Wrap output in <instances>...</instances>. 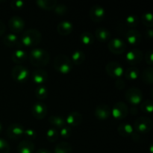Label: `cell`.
<instances>
[{
	"instance_id": "e0dca14e",
	"label": "cell",
	"mask_w": 153,
	"mask_h": 153,
	"mask_svg": "<svg viewBox=\"0 0 153 153\" xmlns=\"http://www.w3.org/2000/svg\"><path fill=\"white\" fill-rule=\"evenodd\" d=\"M83 120V117L82 114L78 111H72L68 114L65 119L66 123L69 126H78L82 123Z\"/></svg>"
},
{
	"instance_id": "8d00e7d4",
	"label": "cell",
	"mask_w": 153,
	"mask_h": 153,
	"mask_svg": "<svg viewBox=\"0 0 153 153\" xmlns=\"http://www.w3.org/2000/svg\"><path fill=\"white\" fill-rule=\"evenodd\" d=\"M54 10L57 14L64 15L67 12V7L66 6V4H62V3H57Z\"/></svg>"
},
{
	"instance_id": "9a60e30c",
	"label": "cell",
	"mask_w": 153,
	"mask_h": 153,
	"mask_svg": "<svg viewBox=\"0 0 153 153\" xmlns=\"http://www.w3.org/2000/svg\"><path fill=\"white\" fill-rule=\"evenodd\" d=\"M111 109L105 103H100L96 107L94 114L100 120H106L111 116Z\"/></svg>"
},
{
	"instance_id": "52a82bcc",
	"label": "cell",
	"mask_w": 153,
	"mask_h": 153,
	"mask_svg": "<svg viewBox=\"0 0 153 153\" xmlns=\"http://www.w3.org/2000/svg\"><path fill=\"white\" fill-rule=\"evenodd\" d=\"M117 132L122 137H131L134 140H137V139L140 138L139 134L134 131L133 126L127 123H123L119 125V126L117 127Z\"/></svg>"
},
{
	"instance_id": "2e32d148",
	"label": "cell",
	"mask_w": 153,
	"mask_h": 153,
	"mask_svg": "<svg viewBox=\"0 0 153 153\" xmlns=\"http://www.w3.org/2000/svg\"><path fill=\"white\" fill-rule=\"evenodd\" d=\"M31 112L34 117L37 120H42L46 116L47 106L42 102H36L31 108Z\"/></svg>"
},
{
	"instance_id": "277c9868",
	"label": "cell",
	"mask_w": 153,
	"mask_h": 153,
	"mask_svg": "<svg viewBox=\"0 0 153 153\" xmlns=\"http://www.w3.org/2000/svg\"><path fill=\"white\" fill-rule=\"evenodd\" d=\"M152 121L150 118L147 117H140L134 121L133 127L137 133L144 134L149 132L152 130Z\"/></svg>"
},
{
	"instance_id": "4fadbf2b",
	"label": "cell",
	"mask_w": 153,
	"mask_h": 153,
	"mask_svg": "<svg viewBox=\"0 0 153 153\" xmlns=\"http://www.w3.org/2000/svg\"><path fill=\"white\" fill-rule=\"evenodd\" d=\"M89 15L94 22H101L105 16V9L100 4H94L90 9Z\"/></svg>"
},
{
	"instance_id": "cb8c5ba5",
	"label": "cell",
	"mask_w": 153,
	"mask_h": 153,
	"mask_svg": "<svg viewBox=\"0 0 153 153\" xmlns=\"http://www.w3.org/2000/svg\"><path fill=\"white\" fill-rule=\"evenodd\" d=\"M2 42L7 47H13L19 43V38L16 34L11 32L3 37Z\"/></svg>"
},
{
	"instance_id": "ba28073f",
	"label": "cell",
	"mask_w": 153,
	"mask_h": 153,
	"mask_svg": "<svg viewBox=\"0 0 153 153\" xmlns=\"http://www.w3.org/2000/svg\"><path fill=\"white\" fill-rule=\"evenodd\" d=\"M125 97L127 101L133 105L140 104L143 100V93L139 88L132 87L126 90Z\"/></svg>"
},
{
	"instance_id": "7bdbcfd3",
	"label": "cell",
	"mask_w": 153,
	"mask_h": 153,
	"mask_svg": "<svg viewBox=\"0 0 153 153\" xmlns=\"http://www.w3.org/2000/svg\"><path fill=\"white\" fill-rule=\"evenodd\" d=\"M125 82H124V80H123L122 78H121V79H117L116 82H115V86H116V88L119 90L123 89V88H125Z\"/></svg>"
},
{
	"instance_id": "ffe728a7",
	"label": "cell",
	"mask_w": 153,
	"mask_h": 153,
	"mask_svg": "<svg viewBox=\"0 0 153 153\" xmlns=\"http://www.w3.org/2000/svg\"><path fill=\"white\" fill-rule=\"evenodd\" d=\"M73 24L70 21L63 20L58 23L57 26V31L61 35H69L73 30Z\"/></svg>"
},
{
	"instance_id": "83f0119b",
	"label": "cell",
	"mask_w": 153,
	"mask_h": 153,
	"mask_svg": "<svg viewBox=\"0 0 153 153\" xmlns=\"http://www.w3.org/2000/svg\"><path fill=\"white\" fill-rule=\"evenodd\" d=\"M57 3L58 2L55 0H37L36 1V4L39 7L47 10L55 8Z\"/></svg>"
},
{
	"instance_id": "b9f144b4",
	"label": "cell",
	"mask_w": 153,
	"mask_h": 153,
	"mask_svg": "<svg viewBox=\"0 0 153 153\" xmlns=\"http://www.w3.org/2000/svg\"><path fill=\"white\" fill-rule=\"evenodd\" d=\"M152 55H153V51L152 49H149L146 52V55H145V60L146 62L149 64V66H152L153 64V59H152Z\"/></svg>"
},
{
	"instance_id": "d590c367",
	"label": "cell",
	"mask_w": 153,
	"mask_h": 153,
	"mask_svg": "<svg viewBox=\"0 0 153 153\" xmlns=\"http://www.w3.org/2000/svg\"><path fill=\"white\" fill-rule=\"evenodd\" d=\"M126 23L130 27H136L139 23V18L137 15H129L126 18Z\"/></svg>"
},
{
	"instance_id": "484cf974",
	"label": "cell",
	"mask_w": 153,
	"mask_h": 153,
	"mask_svg": "<svg viewBox=\"0 0 153 153\" xmlns=\"http://www.w3.org/2000/svg\"><path fill=\"white\" fill-rule=\"evenodd\" d=\"M55 153H73V147L68 142L61 141L55 146Z\"/></svg>"
},
{
	"instance_id": "8992f818",
	"label": "cell",
	"mask_w": 153,
	"mask_h": 153,
	"mask_svg": "<svg viewBox=\"0 0 153 153\" xmlns=\"http://www.w3.org/2000/svg\"><path fill=\"white\" fill-rule=\"evenodd\" d=\"M111 109V115H112V117L117 120H123L128 114V107L123 102H116Z\"/></svg>"
},
{
	"instance_id": "3957f363",
	"label": "cell",
	"mask_w": 153,
	"mask_h": 153,
	"mask_svg": "<svg viewBox=\"0 0 153 153\" xmlns=\"http://www.w3.org/2000/svg\"><path fill=\"white\" fill-rule=\"evenodd\" d=\"M73 63L70 58L64 54L57 55L53 61V67L56 71L62 74L70 73L73 69Z\"/></svg>"
},
{
	"instance_id": "6da1fadb",
	"label": "cell",
	"mask_w": 153,
	"mask_h": 153,
	"mask_svg": "<svg viewBox=\"0 0 153 153\" xmlns=\"http://www.w3.org/2000/svg\"><path fill=\"white\" fill-rule=\"evenodd\" d=\"M30 63L35 67H45L50 60V55L43 48H33L28 55Z\"/></svg>"
},
{
	"instance_id": "8fae6325",
	"label": "cell",
	"mask_w": 153,
	"mask_h": 153,
	"mask_svg": "<svg viewBox=\"0 0 153 153\" xmlns=\"http://www.w3.org/2000/svg\"><path fill=\"white\" fill-rule=\"evenodd\" d=\"M25 21L21 16H13L8 20V26L12 33H20L25 28Z\"/></svg>"
},
{
	"instance_id": "74e56055",
	"label": "cell",
	"mask_w": 153,
	"mask_h": 153,
	"mask_svg": "<svg viewBox=\"0 0 153 153\" xmlns=\"http://www.w3.org/2000/svg\"><path fill=\"white\" fill-rule=\"evenodd\" d=\"M71 134H72L71 127L66 125L65 126L62 127V128H61L59 135H61V137H64V138H69V137L71 136Z\"/></svg>"
},
{
	"instance_id": "ee69618b",
	"label": "cell",
	"mask_w": 153,
	"mask_h": 153,
	"mask_svg": "<svg viewBox=\"0 0 153 153\" xmlns=\"http://www.w3.org/2000/svg\"><path fill=\"white\" fill-rule=\"evenodd\" d=\"M5 31H6L5 25H4V23L2 22V21L0 20V37L2 36L3 34L5 33Z\"/></svg>"
},
{
	"instance_id": "60d3db41",
	"label": "cell",
	"mask_w": 153,
	"mask_h": 153,
	"mask_svg": "<svg viewBox=\"0 0 153 153\" xmlns=\"http://www.w3.org/2000/svg\"><path fill=\"white\" fill-rule=\"evenodd\" d=\"M24 135L28 139H35L37 137V131L32 128H28L24 131Z\"/></svg>"
},
{
	"instance_id": "4dcf8cb0",
	"label": "cell",
	"mask_w": 153,
	"mask_h": 153,
	"mask_svg": "<svg viewBox=\"0 0 153 153\" xmlns=\"http://www.w3.org/2000/svg\"><path fill=\"white\" fill-rule=\"evenodd\" d=\"M80 40L83 44L91 45L94 43V36L90 31H84L81 34Z\"/></svg>"
},
{
	"instance_id": "30bf717a",
	"label": "cell",
	"mask_w": 153,
	"mask_h": 153,
	"mask_svg": "<svg viewBox=\"0 0 153 153\" xmlns=\"http://www.w3.org/2000/svg\"><path fill=\"white\" fill-rule=\"evenodd\" d=\"M108 49L112 53L120 55L125 52L126 49V44L122 39L119 37H114L109 40Z\"/></svg>"
},
{
	"instance_id": "1f68e13d",
	"label": "cell",
	"mask_w": 153,
	"mask_h": 153,
	"mask_svg": "<svg viewBox=\"0 0 153 153\" xmlns=\"http://www.w3.org/2000/svg\"><path fill=\"white\" fill-rule=\"evenodd\" d=\"M35 96L38 100H43L47 97L48 89L44 85H39L35 90Z\"/></svg>"
},
{
	"instance_id": "ab89813d",
	"label": "cell",
	"mask_w": 153,
	"mask_h": 153,
	"mask_svg": "<svg viewBox=\"0 0 153 153\" xmlns=\"http://www.w3.org/2000/svg\"><path fill=\"white\" fill-rule=\"evenodd\" d=\"M25 6V1L22 0H13L10 2V7L14 10H19Z\"/></svg>"
},
{
	"instance_id": "d4e9b609",
	"label": "cell",
	"mask_w": 153,
	"mask_h": 153,
	"mask_svg": "<svg viewBox=\"0 0 153 153\" xmlns=\"http://www.w3.org/2000/svg\"><path fill=\"white\" fill-rule=\"evenodd\" d=\"M85 58H86V55H85V52L82 50H78L74 51L71 55V60L73 64H76V65H80L82 63L85 61Z\"/></svg>"
},
{
	"instance_id": "e575fe53",
	"label": "cell",
	"mask_w": 153,
	"mask_h": 153,
	"mask_svg": "<svg viewBox=\"0 0 153 153\" xmlns=\"http://www.w3.org/2000/svg\"><path fill=\"white\" fill-rule=\"evenodd\" d=\"M140 109L143 112L146 114H152L153 110V103L151 100H145L142 102L140 106Z\"/></svg>"
},
{
	"instance_id": "bcb514c9",
	"label": "cell",
	"mask_w": 153,
	"mask_h": 153,
	"mask_svg": "<svg viewBox=\"0 0 153 153\" xmlns=\"http://www.w3.org/2000/svg\"><path fill=\"white\" fill-rule=\"evenodd\" d=\"M35 153H52V152H51L49 149H45V148H41V149L37 150V152Z\"/></svg>"
},
{
	"instance_id": "4316f807",
	"label": "cell",
	"mask_w": 153,
	"mask_h": 153,
	"mask_svg": "<svg viewBox=\"0 0 153 153\" xmlns=\"http://www.w3.org/2000/svg\"><path fill=\"white\" fill-rule=\"evenodd\" d=\"M141 79L146 85H152L153 83V68L152 66H149L142 72Z\"/></svg>"
},
{
	"instance_id": "44dd1931",
	"label": "cell",
	"mask_w": 153,
	"mask_h": 153,
	"mask_svg": "<svg viewBox=\"0 0 153 153\" xmlns=\"http://www.w3.org/2000/svg\"><path fill=\"white\" fill-rule=\"evenodd\" d=\"M34 149L35 145L30 140H22L17 145L18 153H34Z\"/></svg>"
},
{
	"instance_id": "5bb4252c",
	"label": "cell",
	"mask_w": 153,
	"mask_h": 153,
	"mask_svg": "<svg viewBox=\"0 0 153 153\" xmlns=\"http://www.w3.org/2000/svg\"><path fill=\"white\" fill-rule=\"evenodd\" d=\"M23 126L19 123H12L6 130V135L10 139H18L24 134Z\"/></svg>"
},
{
	"instance_id": "7402d4cb",
	"label": "cell",
	"mask_w": 153,
	"mask_h": 153,
	"mask_svg": "<svg viewBox=\"0 0 153 153\" xmlns=\"http://www.w3.org/2000/svg\"><path fill=\"white\" fill-rule=\"evenodd\" d=\"M95 37H97L99 41L105 43V42H108L110 40L111 37V34L107 28L101 27V28H98L96 29Z\"/></svg>"
},
{
	"instance_id": "836d02e7",
	"label": "cell",
	"mask_w": 153,
	"mask_h": 153,
	"mask_svg": "<svg viewBox=\"0 0 153 153\" xmlns=\"http://www.w3.org/2000/svg\"><path fill=\"white\" fill-rule=\"evenodd\" d=\"M141 21L143 24L149 28L153 26V15L151 12H145L141 16Z\"/></svg>"
},
{
	"instance_id": "5b68a950",
	"label": "cell",
	"mask_w": 153,
	"mask_h": 153,
	"mask_svg": "<svg viewBox=\"0 0 153 153\" xmlns=\"http://www.w3.org/2000/svg\"><path fill=\"white\" fill-rule=\"evenodd\" d=\"M107 74L113 79H121L123 76L125 70L123 67L116 61H110L105 66Z\"/></svg>"
},
{
	"instance_id": "f35d334b",
	"label": "cell",
	"mask_w": 153,
	"mask_h": 153,
	"mask_svg": "<svg viewBox=\"0 0 153 153\" xmlns=\"http://www.w3.org/2000/svg\"><path fill=\"white\" fill-rule=\"evenodd\" d=\"M10 149V146L7 140L0 138V153H9Z\"/></svg>"
},
{
	"instance_id": "f6af8a7d",
	"label": "cell",
	"mask_w": 153,
	"mask_h": 153,
	"mask_svg": "<svg viewBox=\"0 0 153 153\" xmlns=\"http://www.w3.org/2000/svg\"><path fill=\"white\" fill-rule=\"evenodd\" d=\"M146 36H147V37H149V38H152V36H153L152 28H149V29L146 30Z\"/></svg>"
},
{
	"instance_id": "ac0fdd59",
	"label": "cell",
	"mask_w": 153,
	"mask_h": 153,
	"mask_svg": "<svg viewBox=\"0 0 153 153\" xmlns=\"http://www.w3.org/2000/svg\"><path fill=\"white\" fill-rule=\"evenodd\" d=\"M48 79V73L42 69L35 70L32 73V81L38 85H43Z\"/></svg>"
},
{
	"instance_id": "f1b7e54d",
	"label": "cell",
	"mask_w": 153,
	"mask_h": 153,
	"mask_svg": "<svg viewBox=\"0 0 153 153\" xmlns=\"http://www.w3.org/2000/svg\"><path fill=\"white\" fill-rule=\"evenodd\" d=\"M124 74H125V77L127 79L135 80V79H137L140 76V73L137 67H134V66H131V67H128L127 69V70L124 73Z\"/></svg>"
},
{
	"instance_id": "d6a6232c",
	"label": "cell",
	"mask_w": 153,
	"mask_h": 153,
	"mask_svg": "<svg viewBox=\"0 0 153 153\" xmlns=\"http://www.w3.org/2000/svg\"><path fill=\"white\" fill-rule=\"evenodd\" d=\"M46 137L49 142H55L59 138V132L56 128H50L46 131Z\"/></svg>"
},
{
	"instance_id": "d6986e66",
	"label": "cell",
	"mask_w": 153,
	"mask_h": 153,
	"mask_svg": "<svg viewBox=\"0 0 153 153\" xmlns=\"http://www.w3.org/2000/svg\"><path fill=\"white\" fill-rule=\"evenodd\" d=\"M127 41L131 45H137L141 42L142 37L140 33L136 29H129L126 34Z\"/></svg>"
},
{
	"instance_id": "f546056e",
	"label": "cell",
	"mask_w": 153,
	"mask_h": 153,
	"mask_svg": "<svg viewBox=\"0 0 153 153\" xmlns=\"http://www.w3.org/2000/svg\"><path fill=\"white\" fill-rule=\"evenodd\" d=\"M49 122L52 125H53L54 126L58 127V128H61L62 127L65 126L67 125L64 118H63L62 117L56 116V115H52V116H51L49 118Z\"/></svg>"
},
{
	"instance_id": "7dc6e473",
	"label": "cell",
	"mask_w": 153,
	"mask_h": 153,
	"mask_svg": "<svg viewBox=\"0 0 153 153\" xmlns=\"http://www.w3.org/2000/svg\"><path fill=\"white\" fill-rule=\"evenodd\" d=\"M1 131H2V125H1V122H0V134L1 133Z\"/></svg>"
},
{
	"instance_id": "603a6c76",
	"label": "cell",
	"mask_w": 153,
	"mask_h": 153,
	"mask_svg": "<svg viewBox=\"0 0 153 153\" xmlns=\"http://www.w3.org/2000/svg\"><path fill=\"white\" fill-rule=\"evenodd\" d=\"M12 61L16 64H22L24 63L28 58V55L25 50L22 49H17L12 53Z\"/></svg>"
},
{
	"instance_id": "7c38bea8",
	"label": "cell",
	"mask_w": 153,
	"mask_h": 153,
	"mask_svg": "<svg viewBox=\"0 0 153 153\" xmlns=\"http://www.w3.org/2000/svg\"><path fill=\"white\" fill-rule=\"evenodd\" d=\"M126 60L131 65H136L143 60V52L140 49L133 48L126 54Z\"/></svg>"
},
{
	"instance_id": "9c48e42d",
	"label": "cell",
	"mask_w": 153,
	"mask_h": 153,
	"mask_svg": "<svg viewBox=\"0 0 153 153\" xmlns=\"http://www.w3.org/2000/svg\"><path fill=\"white\" fill-rule=\"evenodd\" d=\"M11 76L16 82H24L28 79L29 70L24 66H15L11 71Z\"/></svg>"
},
{
	"instance_id": "7a4b0ae2",
	"label": "cell",
	"mask_w": 153,
	"mask_h": 153,
	"mask_svg": "<svg viewBox=\"0 0 153 153\" xmlns=\"http://www.w3.org/2000/svg\"><path fill=\"white\" fill-rule=\"evenodd\" d=\"M42 34L35 28H30L22 33L20 37V43L23 46L34 47L41 42Z\"/></svg>"
}]
</instances>
